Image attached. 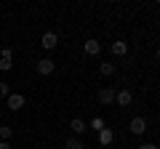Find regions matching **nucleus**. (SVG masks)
Listing matches in <instances>:
<instances>
[{
  "mask_svg": "<svg viewBox=\"0 0 160 149\" xmlns=\"http://www.w3.org/2000/svg\"><path fill=\"white\" fill-rule=\"evenodd\" d=\"M38 74H43V77H48V74H53V69H56V64H53V59H38Z\"/></svg>",
  "mask_w": 160,
  "mask_h": 149,
  "instance_id": "nucleus-1",
  "label": "nucleus"
},
{
  "mask_svg": "<svg viewBox=\"0 0 160 149\" xmlns=\"http://www.w3.org/2000/svg\"><path fill=\"white\" fill-rule=\"evenodd\" d=\"M6 104H8V109H11V112H19V109H22L24 104H27V99H24L22 93H8Z\"/></svg>",
  "mask_w": 160,
  "mask_h": 149,
  "instance_id": "nucleus-2",
  "label": "nucleus"
},
{
  "mask_svg": "<svg viewBox=\"0 0 160 149\" xmlns=\"http://www.w3.org/2000/svg\"><path fill=\"white\" fill-rule=\"evenodd\" d=\"M40 46L46 48V51H53V48L59 46V35L56 32H46L43 37H40Z\"/></svg>",
  "mask_w": 160,
  "mask_h": 149,
  "instance_id": "nucleus-3",
  "label": "nucleus"
},
{
  "mask_svg": "<svg viewBox=\"0 0 160 149\" xmlns=\"http://www.w3.org/2000/svg\"><path fill=\"white\" fill-rule=\"evenodd\" d=\"M11 67H13V51L11 48H3V51H0V69L8 72Z\"/></svg>",
  "mask_w": 160,
  "mask_h": 149,
  "instance_id": "nucleus-4",
  "label": "nucleus"
},
{
  "mask_svg": "<svg viewBox=\"0 0 160 149\" xmlns=\"http://www.w3.org/2000/svg\"><path fill=\"white\" fill-rule=\"evenodd\" d=\"M128 128H131L133 136H144V131H147V120H144V117H133Z\"/></svg>",
  "mask_w": 160,
  "mask_h": 149,
  "instance_id": "nucleus-5",
  "label": "nucleus"
},
{
  "mask_svg": "<svg viewBox=\"0 0 160 149\" xmlns=\"http://www.w3.org/2000/svg\"><path fill=\"white\" fill-rule=\"evenodd\" d=\"M115 101H118L120 107H128V104L133 101V93H131V91H126V88H123V91H118V93H115Z\"/></svg>",
  "mask_w": 160,
  "mask_h": 149,
  "instance_id": "nucleus-6",
  "label": "nucleus"
},
{
  "mask_svg": "<svg viewBox=\"0 0 160 149\" xmlns=\"http://www.w3.org/2000/svg\"><path fill=\"white\" fill-rule=\"evenodd\" d=\"M69 131H72L75 136H83V133L88 131V125H86V120H80V117H75V120L69 123Z\"/></svg>",
  "mask_w": 160,
  "mask_h": 149,
  "instance_id": "nucleus-7",
  "label": "nucleus"
},
{
  "mask_svg": "<svg viewBox=\"0 0 160 149\" xmlns=\"http://www.w3.org/2000/svg\"><path fill=\"white\" fill-rule=\"evenodd\" d=\"M112 141H115L112 128H102V131H99V144H102V147H109Z\"/></svg>",
  "mask_w": 160,
  "mask_h": 149,
  "instance_id": "nucleus-8",
  "label": "nucleus"
},
{
  "mask_svg": "<svg viewBox=\"0 0 160 149\" xmlns=\"http://www.w3.org/2000/svg\"><path fill=\"white\" fill-rule=\"evenodd\" d=\"M99 101L102 104H115V91L112 88H102L99 91Z\"/></svg>",
  "mask_w": 160,
  "mask_h": 149,
  "instance_id": "nucleus-9",
  "label": "nucleus"
},
{
  "mask_svg": "<svg viewBox=\"0 0 160 149\" xmlns=\"http://www.w3.org/2000/svg\"><path fill=\"white\" fill-rule=\"evenodd\" d=\"M112 53H115V56H126V53H128V43L126 40H115L112 43Z\"/></svg>",
  "mask_w": 160,
  "mask_h": 149,
  "instance_id": "nucleus-10",
  "label": "nucleus"
},
{
  "mask_svg": "<svg viewBox=\"0 0 160 149\" xmlns=\"http://www.w3.org/2000/svg\"><path fill=\"white\" fill-rule=\"evenodd\" d=\"M99 51H102V43H99V40H93V37L86 40V53H88V56H96Z\"/></svg>",
  "mask_w": 160,
  "mask_h": 149,
  "instance_id": "nucleus-11",
  "label": "nucleus"
},
{
  "mask_svg": "<svg viewBox=\"0 0 160 149\" xmlns=\"http://www.w3.org/2000/svg\"><path fill=\"white\" fill-rule=\"evenodd\" d=\"M99 72H102V77H112V74H115V64L102 61V64H99Z\"/></svg>",
  "mask_w": 160,
  "mask_h": 149,
  "instance_id": "nucleus-12",
  "label": "nucleus"
},
{
  "mask_svg": "<svg viewBox=\"0 0 160 149\" xmlns=\"http://www.w3.org/2000/svg\"><path fill=\"white\" fill-rule=\"evenodd\" d=\"M13 138V128L11 125H0V141H11Z\"/></svg>",
  "mask_w": 160,
  "mask_h": 149,
  "instance_id": "nucleus-13",
  "label": "nucleus"
},
{
  "mask_svg": "<svg viewBox=\"0 0 160 149\" xmlns=\"http://www.w3.org/2000/svg\"><path fill=\"white\" fill-rule=\"evenodd\" d=\"M64 149H86V147H83V141H80V138H69V141L64 144Z\"/></svg>",
  "mask_w": 160,
  "mask_h": 149,
  "instance_id": "nucleus-14",
  "label": "nucleus"
},
{
  "mask_svg": "<svg viewBox=\"0 0 160 149\" xmlns=\"http://www.w3.org/2000/svg\"><path fill=\"white\" fill-rule=\"evenodd\" d=\"M91 128H93V131H102V128H107V125H104V120H102V117H93V120H91Z\"/></svg>",
  "mask_w": 160,
  "mask_h": 149,
  "instance_id": "nucleus-15",
  "label": "nucleus"
},
{
  "mask_svg": "<svg viewBox=\"0 0 160 149\" xmlns=\"http://www.w3.org/2000/svg\"><path fill=\"white\" fill-rule=\"evenodd\" d=\"M8 93H11V88H8V83H0V99H8Z\"/></svg>",
  "mask_w": 160,
  "mask_h": 149,
  "instance_id": "nucleus-16",
  "label": "nucleus"
},
{
  "mask_svg": "<svg viewBox=\"0 0 160 149\" xmlns=\"http://www.w3.org/2000/svg\"><path fill=\"white\" fill-rule=\"evenodd\" d=\"M0 149H13V147H11V141H0Z\"/></svg>",
  "mask_w": 160,
  "mask_h": 149,
  "instance_id": "nucleus-17",
  "label": "nucleus"
},
{
  "mask_svg": "<svg viewBox=\"0 0 160 149\" xmlns=\"http://www.w3.org/2000/svg\"><path fill=\"white\" fill-rule=\"evenodd\" d=\"M139 149H158V144H142Z\"/></svg>",
  "mask_w": 160,
  "mask_h": 149,
  "instance_id": "nucleus-18",
  "label": "nucleus"
}]
</instances>
